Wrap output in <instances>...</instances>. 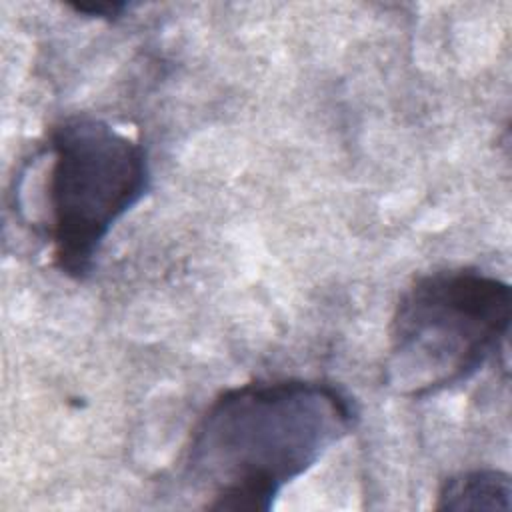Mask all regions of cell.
I'll use <instances>...</instances> for the list:
<instances>
[{
  "mask_svg": "<svg viewBox=\"0 0 512 512\" xmlns=\"http://www.w3.org/2000/svg\"><path fill=\"white\" fill-rule=\"evenodd\" d=\"M356 400L324 380H254L218 392L192 426L184 476L206 510L268 512L358 424Z\"/></svg>",
  "mask_w": 512,
  "mask_h": 512,
  "instance_id": "obj_1",
  "label": "cell"
},
{
  "mask_svg": "<svg viewBox=\"0 0 512 512\" xmlns=\"http://www.w3.org/2000/svg\"><path fill=\"white\" fill-rule=\"evenodd\" d=\"M512 288L478 268L422 274L400 294L390 318L386 382L426 398L474 378L504 354Z\"/></svg>",
  "mask_w": 512,
  "mask_h": 512,
  "instance_id": "obj_2",
  "label": "cell"
},
{
  "mask_svg": "<svg viewBox=\"0 0 512 512\" xmlns=\"http://www.w3.org/2000/svg\"><path fill=\"white\" fill-rule=\"evenodd\" d=\"M46 232L52 264L72 280L92 274L114 224L150 188L144 146L102 118L74 114L48 134Z\"/></svg>",
  "mask_w": 512,
  "mask_h": 512,
  "instance_id": "obj_3",
  "label": "cell"
},
{
  "mask_svg": "<svg viewBox=\"0 0 512 512\" xmlns=\"http://www.w3.org/2000/svg\"><path fill=\"white\" fill-rule=\"evenodd\" d=\"M510 476L494 468H476L446 478L436 496V510H510Z\"/></svg>",
  "mask_w": 512,
  "mask_h": 512,
  "instance_id": "obj_4",
  "label": "cell"
},
{
  "mask_svg": "<svg viewBox=\"0 0 512 512\" xmlns=\"http://www.w3.org/2000/svg\"><path fill=\"white\" fill-rule=\"evenodd\" d=\"M70 8L90 18L114 20L126 10V2H80V4H70Z\"/></svg>",
  "mask_w": 512,
  "mask_h": 512,
  "instance_id": "obj_5",
  "label": "cell"
}]
</instances>
